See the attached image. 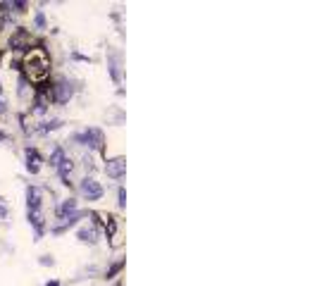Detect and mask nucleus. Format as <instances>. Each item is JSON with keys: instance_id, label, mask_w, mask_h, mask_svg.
Instances as JSON below:
<instances>
[{"instance_id": "obj_1", "label": "nucleus", "mask_w": 317, "mask_h": 286, "mask_svg": "<svg viewBox=\"0 0 317 286\" xmlns=\"http://www.w3.org/2000/svg\"><path fill=\"white\" fill-rule=\"evenodd\" d=\"M24 72L29 74L31 81H43V79L48 77L50 60H48V55H46V50L43 48H31V53L24 57Z\"/></svg>"}, {"instance_id": "obj_2", "label": "nucleus", "mask_w": 317, "mask_h": 286, "mask_svg": "<svg viewBox=\"0 0 317 286\" xmlns=\"http://www.w3.org/2000/svg\"><path fill=\"white\" fill-rule=\"evenodd\" d=\"M79 189H81V193L86 195L89 201H100V198H103V186H100L96 179H91V177H86V179H83Z\"/></svg>"}, {"instance_id": "obj_3", "label": "nucleus", "mask_w": 317, "mask_h": 286, "mask_svg": "<svg viewBox=\"0 0 317 286\" xmlns=\"http://www.w3.org/2000/svg\"><path fill=\"white\" fill-rule=\"evenodd\" d=\"M76 141H79V143H83V146L100 148V146H103V131H100V129H86L83 134H79V136H76Z\"/></svg>"}, {"instance_id": "obj_4", "label": "nucleus", "mask_w": 317, "mask_h": 286, "mask_svg": "<svg viewBox=\"0 0 317 286\" xmlns=\"http://www.w3.org/2000/svg\"><path fill=\"white\" fill-rule=\"evenodd\" d=\"M105 172H108V177H112V179H122L126 172V162L124 160H112L105 165Z\"/></svg>"}, {"instance_id": "obj_5", "label": "nucleus", "mask_w": 317, "mask_h": 286, "mask_svg": "<svg viewBox=\"0 0 317 286\" xmlns=\"http://www.w3.org/2000/svg\"><path fill=\"white\" fill-rule=\"evenodd\" d=\"M27 169L29 172H38V169H41V158H38V153H36L34 148H29L27 150Z\"/></svg>"}, {"instance_id": "obj_6", "label": "nucleus", "mask_w": 317, "mask_h": 286, "mask_svg": "<svg viewBox=\"0 0 317 286\" xmlns=\"http://www.w3.org/2000/svg\"><path fill=\"white\" fill-rule=\"evenodd\" d=\"M27 205H29V212H41V198H38L36 189L27 191Z\"/></svg>"}, {"instance_id": "obj_7", "label": "nucleus", "mask_w": 317, "mask_h": 286, "mask_svg": "<svg viewBox=\"0 0 317 286\" xmlns=\"http://www.w3.org/2000/svg\"><path fill=\"white\" fill-rule=\"evenodd\" d=\"M57 172H60V177H62V182L69 184V174H72V160H69V158H62V160L57 162Z\"/></svg>"}, {"instance_id": "obj_8", "label": "nucleus", "mask_w": 317, "mask_h": 286, "mask_svg": "<svg viewBox=\"0 0 317 286\" xmlns=\"http://www.w3.org/2000/svg\"><path fill=\"white\" fill-rule=\"evenodd\" d=\"M69 96H72V89H69L67 84H65V81H60V84H57V100H60V103H65V100H69Z\"/></svg>"}, {"instance_id": "obj_9", "label": "nucleus", "mask_w": 317, "mask_h": 286, "mask_svg": "<svg viewBox=\"0 0 317 286\" xmlns=\"http://www.w3.org/2000/svg\"><path fill=\"white\" fill-rule=\"evenodd\" d=\"M96 229H93V227H83V229H79V238H81V241H89V244H93V241H96Z\"/></svg>"}, {"instance_id": "obj_10", "label": "nucleus", "mask_w": 317, "mask_h": 286, "mask_svg": "<svg viewBox=\"0 0 317 286\" xmlns=\"http://www.w3.org/2000/svg\"><path fill=\"white\" fill-rule=\"evenodd\" d=\"M29 222L34 224V227H36V234L41 236V231H43V217H41V212H29Z\"/></svg>"}, {"instance_id": "obj_11", "label": "nucleus", "mask_w": 317, "mask_h": 286, "mask_svg": "<svg viewBox=\"0 0 317 286\" xmlns=\"http://www.w3.org/2000/svg\"><path fill=\"white\" fill-rule=\"evenodd\" d=\"M76 210V201H72V198H69L67 203H62V205H60V210H57V212H60V215H67V212H74Z\"/></svg>"}, {"instance_id": "obj_12", "label": "nucleus", "mask_w": 317, "mask_h": 286, "mask_svg": "<svg viewBox=\"0 0 317 286\" xmlns=\"http://www.w3.org/2000/svg\"><path fill=\"white\" fill-rule=\"evenodd\" d=\"M36 24H38V27H46V19H43V14H38V17H36Z\"/></svg>"}, {"instance_id": "obj_13", "label": "nucleus", "mask_w": 317, "mask_h": 286, "mask_svg": "<svg viewBox=\"0 0 317 286\" xmlns=\"http://www.w3.org/2000/svg\"><path fill=\"white\" fill-rule=\"evenodd\" d=\"M0 112H5V105H3V103H0Z\"/></svg>"}, {"instance_id": "obj_14", "label": "nucleus", "mask_w": 317, "mask_h": 286, "mask_svg": "<svg viewBox=\"0 0 317 286\" xmlns=\"http://www.w3.org/2000/svg\"><path fill=\"white\" fill-rule=\"evenodd\" d=\"M46 286H57V284H55V281H53V284H46Z\"/></svg>"}]
</instances>
